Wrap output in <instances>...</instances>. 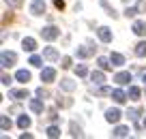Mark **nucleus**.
<instances>
[{
	"instance_id": "f257e3e1",
	"label": "nucleus",
	"mask_w": 146,
	"mask_h": 139,
	"mask_svg": "<svg viewBox=\"0 0 146 139\" xmlns=\"http://www.w3.org/2000/svg\"><path fill=\"white\" fill-rule=\"evenodd\" d=\"M41 36H43L45 41H54V39H58V36H60V30H58L56 26H45V28L41 30Z\"/></svg>"
},
{
	"instance_id": "f03ea898",
	"label": "nucleus",
	"mask_w": 146,
	"mask_h": 139,
	"mask_svg": "<svg viewBox=\"0 0 146 139\" xmlns=\"http://www.w3.org/2000/svg\"><path fill=\"white\" fill-rule=\"evenodd\" d=\"M0 60H2V67H13V64L17 62V56H15L13 51H2Z\"/></svg>"
},
{
	"instance_id": "7ed1b4c3",
	"label": "nucleus",
	"mask_w": 146,
	"mask_h": 139,
	"mask_svg": "<svg viewBox=\"0 0 146 139\" xmlns=\"http://www.w3.org/2000/svg\"><path fill=\"white\" fill-rule=\"evenodd\" d=\"M30 13L32 15H43V13H45V2H43V0H32Z\"/></svg>"
},
{
	"instance_id": "20e7f679",
	"label": "nucleus",
	"mask_w": 146,
	"mask_h": 139,
	"mask_svg": "<svg viewBox=\"0 0 146 139\" xmlns=\"http://www.w3.org/2000/svg\"><path fill=\"white\" fill-rule=\"evenodd\" d=\"M114 81H116L118 86H127L129 81H131V73H127V71L116 73V75H114Z\"/></svg>"
},
{
	"instance_id": "39448f33",
	"label": "nucleus",
	"mask_w": 146,
	"mask_h": 139,
	"mask_svg": "<svg viewBox=\"0 0 146 139\" xmlns=\"http://www.w3.org/2000/svg\"><path fill=\"white\" fill-rule=\"evenodd\" d=\"M120 116H123L120 109H108V111H105V120H108L110 124H116V122L120 120Z\"/></svg>"
},
{
	"instance_id": "423d86ee",
	"label": "nucleus",
	"mask_w": 146,
	"mask_h": 139,
	"mask_svg": "<svg viewBox=\"0 0 146 139\" xmlns=\"http://www.w3.org/2000/svg\"><path fill=\"white\" fill-rule=\"evenodd\" d=\"M43 58L54 62V60L60 58V54H58V49H56V47H43Z\"/></svg>"
},
{
	"instance_id": "0eeeda50",
	"label": "nucleus",
	"mask_w": 146,
	"mask_h": 139,
	"mask_svg": "<svg viewBox=\"0 0 146 139\" xmlns=\"http://www.w3.org/2000/svg\"><path fill=\"white\" fill-rule=\"evenodd\" d=\"M97 34H99V39L103 41V43H112V30H110L108 26H101L99 30H97Z\"/></svg>"
},
{
	"instance_id": "6e6552de",
	"label": "nucleus",
	"mask_w": 146,
	"mask_h": 139,
	"mask_svg": "<svg viewBox=\"0 0 146 139\" xmlns=\"http://www.w3.org/2000/svg\"><path fill=\"white\" fill-rule=\"evenodd\" d=\"M54 79H56V71L52 67H47V69H43V71H41V81L50 84V81H54Z\"/></svg>"
},
{
	"instance_id": "1a4fd4ad",
	"label": "nucleus",
	"mask_w": 146,
	"mask_h": 139,
	"mask_svg": "<svg viewBox=\"0 0 146 139\" xmlns=\"http://www.w3.org/2000/svg\"><path fill=\"white\" fill-rule=\"evenodd\" d=\"M133 32H135L137 36H146V22H142V19H137V22H133Z\"/></svg>"
},
{
	"instance_id": "9d476101",
	"label": "nucleus",
	"mask_w": 146,
	"mask_h": 139,
	"mask_svg": "<svg viewBox=\"0 0 146 139\" xmlns=\"http://www.w3.org/2000/svg\"><path fill=\"white\" fill-rule=\"evenodd\" d=\"M112 99H114V103H118V105H123L125 101L129 99V94H125L123 90H112Z\"/></svg>"
},
{
	"instance_id": "9b49d317",
	"label": "nucleus",
	"mask_w": 146,
	"mask_h": 139,
	"mask_svg": "<svg viewBox=\"0 0 146 139\" xmlns=\"http://www.w3.org/2000/svg\"><path fill=\"white\" fill-rule=\"evenodd\" d=\"M30 109L35 113H43V101H41V96H39V99H30Z\"/></svg>"
},
{
	"instance_id": "f8f14e48",
	"label": "nucleus",
	"mask_w": 146,
	"mask_h": 139,
	"mask_svg": "<svg viewBox=\"0 0 146 139\" xmlns=\"http://www.w3.org/2000/svg\"><path fill=\"white\" fill-rule=\"evenodd\" d=\"M9 96H11V99H17V101H24V99H28V90L26 88H24V90H11Z\"/></svg>"
},
{
	"instance_id": "ddd939ff",
	"label": "nucleus",
	"mask_w": 146,
	"mask_h": 139,
	"mask_svg": "<svg viewBox=\"0 0 146 139\" xmlns=\"http://www.w3.org/2000/svg\"><path fill=\"white\" fill-rule=\"evenodd\" d=\"M97 64H99L101 71H110V69L114 67V64H112V60H110V58H103V56H101V58H97Z\"/></svg>"
},
{
	"instance_id": "4468645a",
	"label": "nucleus",
	"mask_w": 146,
	"mask_h": 139,
	"mask_svg": "<svg viewBox=\"0 0 146 139\" xmlns=\"http://www.w3.org/2000/svg\"><path fill=\"white\" fill-rule=\"evenodd\" d=\"M15 79H17V81H22V84L30 81V71H26V69H19V71L15 73Z\"/></svg>"
},
{
	"instance_id": "2eb2a0df",
	"label": "nucleus",
	"mask_w": 146,
	"mask_h": 139,
	"mask_svg": "<svg viewBox=\"0 0 146 139\" xmlns=\"http://www.w3.org/2000/svg\"><path fill=\"white\" fill-rule=\"evenodd\" d=\"M22 47H24L26 51H35V49H36V41L30 39V36H26V39L22 41Z\"/></svg>"
},
{
	"instance_id": "dca6fc26",
	"label": "nucleus",
	"mask_w": 146,
	"mask_h": 139,
	"mask_svg": "<svg viewBox=\"0 0 146 139\" xmlns=\"http://www.w3.org/2000/svg\"><path fill=\"white\" fill-rule=\"evenodd\" d=\"M60 88L67 90V92H73V90H75V81L69 79V77H64V79H60Z\"/></svg>"
},
{
	"instance_id": "f3484780",
	"label": "nucleus",
	"mask_w": 146,
	"mask_h": 139,
	"mask_svg": "<svg viewBox=\"0 0 146 139\" xmlns=\"http://www.w3.org/2000/svg\"><path fill=\"white\" fill-rule=\"evenodd\" d=\"M90 81H92V84H97V86H101V84L105 81V75H103L101 71H92V73H90Z\"/></svg>"
},
{
	"instance_id": "a211bd4d",
	"label": "nucleus",
	"mask_w": 146,
	"mask_h": 139,
	"mask_svg": "<svg viewBox=\"0 0 146 139\" xmlns=\"http://www.w3.org/2000/svg\"><path fill=\"white\" fill-rule=\"evenodd\" d=\"M75 54H78V58H88V56L95 54V49H92V47H78Z\"/></svg>"
},
{
	"instance_id": "6ab92c4d",
	"label": "nucleus",
	"mask_w": 146,
	"mask_h": 139,
	"mask_svg": "<svg viewBox=\"0 0 146 139\" xmlns=\"http://www.w3.org/2000/svg\"><path fill=\"white\" fill-rule=\"evenodd\" d=\"M112 137H129V126H116Z\"/></svg>"
},
{
	"instance_id": "aec40b11",
	"label": "nucleus",
	"mask_w": 146,
	"mask_h": 139,
	"mask_svg": "<svg viewBox=\"0 0 146 139\" xmlns=\"http://www.w3.org/2000/svg\"><path fill=\"white\" fill-rule=\"evenodd\" d=\"M17 126H19L22 130H26L28 126H30V118H28L26 113H24V116H19V118H17Z\"/></svg>"
},
{
	"instance_id": "412c9836",
	"label": "nucleus",
	"mask_w": 146,
	"mask_h": 139,
	"mask_svg": "<svg viewBox=\"0 0 146 139\" xmlns=\"http://www.w3.org/2000/svg\"><path fill=\"white\" fill-rule=\"evenodd\" d=\"M135 56H140V58H146V41H140V43L135 45Z\"/></svg>"
},
{
	"instance_id": "4be33fe9",
	"label": "nucleus",
	"mask_w": 146,
	"mask_h": 139,
	"mask_svg": "<svg viewBox=\"0 0 146 139\" xmlns=\"http://www.w3.org/2000/svg\"><path fill=\"white\" fill-rule=\"evenodd\" d=\"M110 60H112V64H114V67L125 64V56H123V54H112V56H110Z\"/></svg>"
},
{
	"instance_id": "5701e85b",
	"label": "nucleus",
	"mask_w": 146,
	"mask_h": 139,
	"mask_svg": "<svg viewBox=\"0 0 146 139\" xmlns=\"http://www.w3.org/2000/svg\"><path fill=\"white\" fill-rule=\"evenodd\" d=\"M45 135H47V137H52V139H56V137H60V128L56 124H52L50 128L45 130Z\"/></svg>"
},
{
	"instance_id": "b1692460",
	"label": "nucleus",
	"mask_w": 146,
	"mask_h": 139,
	"mask_svg": "<svg viewBox=\"0 0 146 139\" xmlns=\"http://www.w3.org/2000/svg\"><path fill=\"white\" fill-rule=\"evenodd\" d=\"M140 96H142V90L135 88V86H131V88H129V99H131V101H137Z\"/></svg>"
},
{
	"instance_id": "393cba45",
	"label": "nucleus",
	"mask_w": 146,
	"mask_h": 139,
	"mask_svg": "<svg viewBox=\"0 0 146 139\" xmlns=\"http://www.w3.org/2000/svg\"><path fill=\"white\" fill-rule=\"evenodd\" d=\"M28 64H32V67H43V58L41 56H30V60H28Z\"/></svg>"
},
{
	"instance_id": "a878e982",
	"label": "nucleus",
	"mask_w": 146,
	"mask_h": 139,
	"mask_svg": "<svg viewBox=\"0 0 146 139\" xmlns=\"http://www.w3.org/2000/svg\"><path fill=\"white\" fill-rule=\"evenodd\" d=\"M0 126H2V130H9L11 126H13V124H11V120H9V116H2V118H0Z\"/></svg>"
},
{
	"instance_id": "bb28decb",
	"label": "nucleus",
	"mask_w": 146,
	"mask_h": 139,
	"mask_svg": "<svg viewBox=\"0 0 146 139\" xmlns=\"http://www.w3.org/2000/svg\"><path fill=\"white\" fill-rule=\"evenodd\" d=\"M71 135H73V137H82V128H80V126L78 124H75V122H71Z\"/></svg>"
},
{
	"instance_id": "cd10ccee",
	"label": "nucleus",
	"mask_w": 146,
	"mask_h": 139,
	"mask_svg": "<svg viewBox=\"0 0 146 139\" xmlns=\"http://www.w3.org/2000/svg\"><path fill=\"white\" fill-rule=\"evenodd\" d=\"M75 73H78L80 77H86V75H88V69H86V64H78V67H75Z\"/></svg>"
},
{
	"instance_id": "c85d7f7f",
	"label": "nucleus",
	"mask_w": 146,
	"mask_h": 139,
	"mask_svg": "<svg viewBox=\"0 0 146 139\" xmlns=\"http://www.w3.org/2000/svg\"><path fill=\"white\" fill-rule=\"evenodd\" d=\"M56 105H58V107H71V105H73V101L71 99H62V101H56Z\"/></svg>"
},
{
	"instance_id": "c756f323",
	"label": "nucleus",
	"mask_w": 146,
	"mask_h": 139,
	"mask_svg": "<svg viewBox=\"0 0 146 139\" xmlns=\"http://www.w3.org/2000/svg\"><path fill=\"white\" fill-rule=\"evenodd\" d=\"M101 7H103V9H105V11H108V15H112V17H116V11H114V9H112V7H110V5H108V2H105V0H103V2H101Z\"/></svg>"
},
{
	"instance_id": "7c9ffc66",
	"label": "nucleus",
	"mask_w": 146,
	"mask_h": 139,
	"mask_svg": "<svg viewBox=\"0 0 146 139\" xmlns=\"http://www.w3.org/2000/svg\"><path fill=\"white\" fill-rule=\"evenodd\" d=\"M60 62H62V64H60L62 69H71V58H69V56H64V58L60 60Z\"/></svg>"
},
{
	"instance_id": "2f4dec72",
	"label": "nucleus",
	"mask_w": 146,
	"mask_h": 139,
	"mask_svg": "<svg viewBox=\"0 0 146 139\" xmlns=\"http://www.w3.org/2000/svg\"><path fill=\"white\" fill-rule=\"evenodd\" d=\"M125 15H127V17H135V15H137V7H135V9H131V7H127V11H125Z\"/></svg>"
},
{
	"instance_id": "473e14b6",
	"label": "nucleus",
	"mask_w": 146,
	"mask_h": 139,
	"mask_svg": "<svg viewBox=\"0 0 146 139\" xmlns=\"http://www.w3.org/2000/svg\"><path fill=\"white\" fill-rule=\"evenodd\" d=\"M36 96H41V99H47V96H50V92H47L45 88H39V90H36Z\"/></svg>"
},
{
	"instance_id": "72a5a7b5",
	"label": "nucleus",
	"mask_w": 146,
	"mask_h": 139,
	"mask_svg": "<svg viewBox=\"0 0 146 139\" xmlns=\"http://www.w3.org/2000/svg\"><path fill=\"white\" fill-rule=\"evenodd\" d=\"M127 116L131 118V120H137V116H140V109H131V111H129Z\"/></svg>"
},
{
	"instance_id": "f704fd0d",
	"label": "nucleus",
	"mask_w": 146,
	"mask_h": 139,
	"mask_svg": "<svg viewBox=\"0 0 146 139\" xmlns=\"http://www.w3.org/2000/svg\"><path fill=\"white\" fill-rule=\"evenodd\" d=\"M11 81H13V79H11V75H7V73H2V86H9Z\"/></svg>"
},
{
	"instance_id": "c9c22d12",
	"label": "nucleus",
	"mask_w": 146,
	"mask_h": 139,
	"mask_svg": "<svg viewBox=\"0 0 146 139\" xmlns=\"http://www.w3.org/2000/svg\"><path fill=\"white\" fill-rule=\"evenodd\" d=\"M5 2H7V5H11V7H19L24 0H5Z\"/></svg>"
},
{
	"instance_id": "e433bc0d",
	"label": "nucleus",
	"mask_w": 146,
	"mask_h": 139,
	"mask_svg": "<svg viewBox=\"0 0 146 139\" xmlns=\"http://www.w3.org/2000/svg\"><path fill=\"white\" fill-rule=\"evenodd\" d=\"M99 94H112V90H110L108 86H101V88H99Z\"/></svg>"
},
{
	"instance_id": "4c0bfd02",
	"label": "nucleus",
	"mask_w": 146,
	"mask_h": 139,
	"mask_svg": "<svg viewBox=\"0 0 146 139\" xmlns=\"http://www.w3.org/2000/svg\"><path fill=\"white\" fill-rule=\"evenodd\" d=\"M137 13H144V11H146V2H137Z\"/></svg>"
},
{
	"instance_id": "58836bf2",
	"label": "nucleus",
	"mask_w": 146,
	"mask_h": 139,
	"mask_svg": "<svg viewBox=\"0 0 146 139\" xmlns=\"http://www.w3.org/2000/svg\"><path fill=\"white\" fill-rule=\"evenodd\" d=\"M54 5H56V9L62 11V9H64V0H54Z\"/></svg>"
},
{
	"instance_id": "ea45409f",
	"label": "nucleus",
	"mask_w": 146,
	"mask_h": 139,
	"mask_svg": "<svg viewBox=\"0 0 146 139\" xmlns=\"http://www.w3.org/2000/svg\"><path fill=\"white\" fill-rule=\"evenodd\" d=\"M50 118H52V122H58V113L56 111H50Z\"/></svg>"
},
{
	"instance_id": "a19ab883",
	"label": "nucleus",
	"mask_w": 146,
	"mask_h": 139,
	"mask_svg": "<svg viewBox=\"0 0 146 139\" xmlns=\"http://www.w3.org/2000/svg\"><path fill=\"white\" fill-rule=\"evenodd\" d=\"M144 126H146V118H144Z\"/></svg>"
},
{
	"instance_id": "79ce46f5",
	"label": "nucleus",
	"mask_w": 146,
	"mask_h": 139,
	"mask_svg": "<svg viewBox=\"0 0 146 139\" xmlns=\"http://www.w3.org/2000/svg\"><path fill=\"white\" fill-rule=\"evenodd\" d=\"M123 2H129V0H123Z\"/></svg>"
},
{
	"instance_id": "37998d69",
	"label": "nucleus",
	"mask_w": 146,
	"mask_h": 139,
	"mask_svg": "<svg viewBox=\"0 0 146 139\" xmlns=\"http://www.w3.org/2000/svg\"><path fill=\"white\" fill-rule=\"evenodd\" d=\"M144 81H146V75H144Z\"/></svg>"
}]
</instances>
